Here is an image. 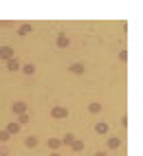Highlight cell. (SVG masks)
<instances>
[{"label":"cell","mask_w":143,"mask_h":156,"mask_svg":"<svg viewBox=\"0 0 143 156\" xmlns=\"http://www.w3.org/2000/svg\"><path fill=\"white\" fill-rule=\"evenodd\" d=\"M0 57H5V59H9V57H11V49H9V46H5V49H0Z\"/></svg>","instance_id":"obj_1"},{"label":"cell","mask_w":143,"mask_h":156,"mask_svg":"<svg viewBox=\"0 0 143 156\" xmlns=\"http://www.w3.org/2000/svg\"><path fill=\"white\" fill-rule=\"evenodd\" d=\"M60 145H62V143L57 141V139H51V141H49V148H51V150H57Z\"/></svg>","instance_id":"obj_2"},{"label":"cell","mask_w":143,"mask_h":156,"mask_svg":"<svg viewBox=\"0 0 143 156\" xmlns=\"http://www.w3.org/2000/svg\"><path fill=\"white\" fill-rule=\"evenodd\" d=\"M13 110H16V112H24V103H16Z\"/></svg>","instance_id":"obj_3"},{"label":"cell","mask_w":143,"mask_h":156,"mask_svg":"<svg viewBox=\"0 0 143 156\" xmlns=\"http://www.w3.org/2000/svg\"><path fill=\"white\" fill-rule=\"evenodd\" d=\"M108 145H110V148H119V139H110Z\"/></svg>","instance_id":"obj_4"},{"label":"cell","mask_w":143,"mask_h":156,"mask_svg":"<svg viewBox=\"0 0 143 156\" xmlns=\"http://www.w3.org/2000/svg\"><path fill=\"white\" fill-rule=\"evenodd\" d=\"M18 130H20V125H18V123H11V125H9V132H18Z\"/></svg>","instance_id":"obj_5"},{"label":"cell","mask_w":143,"mask_h":156,"mask_svg":"<svg viewBox=\"0 0 143 156\" xmlns=\"http://www.w3.org/2000/svg\"><path fill=\"white\" fill-rule=\"evenodd\" d=\"M106 130H108L106 123H99V125H97V132H106Z\"/></svg>","instance_id":"obj_6"},{"label":"cell","mask_w":143,"mask_h":156,"mask_svg":"<svg viewBox=\"0 0 143 156\" xmlns=\"http://www.w3.org/2000/svg\"><path fill=\"white\" fill-rule=\"evenodd\" d=\"M99 110H101L99 103H92V106H90V112H99Z\"/></svg>","instance_id":"obj_7"},{"label":"cell","mask_w":143,"mask_h":156,"mask_svg":"<svg viewBox=\"0 0 143 156\" xmlns=\"http://www.w3.org/2000/svg\"><path fill=\"white\" fill-rule=\"evenodd\" d=\"M35 143H37V141L33 139V136H31V139H26V145H29V148H33V145H35Z\"/></svg>","instance_id":"obj_8"},{"label":"cell","mask_w":143,"mask_h":156,"mask_svg":"<svg viewBox=\"0 0 143 156\" xmlns=\"http://www.w3.org/2000/svg\"><path fill=\"white\" fill-rule=\"evenodd\" d=\"M97 156H106V154H101V152H99V154H97Z\"/></svg>","instance_id":"obj_9"},{"label":"cell","mask_w":143,"mask_h":156,"mask_svg":"<svg viewBox=\"0 0 143 156\" xmlns=\"http://www.w3.org/2000/svg\"><path fill=\"white\" fill-rule=\"evenodd\" d=\"M51 156H57V154H51Z\"/></svg>","instance_id":"obj_10"}]
</instances>
